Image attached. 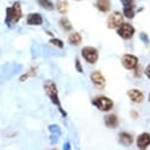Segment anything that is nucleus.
<instances>
[{
    "label": "nucleus",
    "instance_id": "obj_4",
    "mask_svg": "<svg viewBox=\"0 0 150 150\" xmlns=\"http://www.w3.org/2000/svg\"><path fill=\"white\" fill-rule=\"evenodd\" d=\"M82 57L84 58L86 61H88L89 64H95L98 60V51L91 47V46H86L82 50Z\"/></svg>",
    "mask_w": 150,
    "mask_h": 150
},
{
    "label": "nucleus",
    "instance_id": "obj_12",
    "mask_svg": "<svg viewBox=\"0 0 150 150\" xmlns=\"http://www.w3.org/2000/svg\"><path fill=\"white\" fill-rule=\"evenodd\" d=\"M128 97L131 98L132 102H134V103H141L142 100H143V94L140 91V90H136V89H133V90H129L128 93Z\"/></svg>",
    "mask_w": 150,
    "mask_h": 150
},
{
    "label": "nucleus",
    "instance_id": "obj_18",
    "mask_svg": "<svg viewBox=\"0 0 150 150\" xmlns=\"http://www.w3.org/2000/svg\"><path fill=\"white\" fill-rule=\"evenodd\" d=\"M124 15L127 19H133L134 15H135L134 6H124Z\"/></svg>",
    "mask_w": 150,
    "mask_h": 150
},
{
    "label": "nucleus",
    "instance_id": "obj_14",
    "mask_svg": "<svg viewBox=\"0 0 150 150\" xmlns=\"http://www.w3.org/2000/svg\"><path fill=\"white\" fill-rule=\"evenodd\" d=\"M119 141L124 146H131L133 143V136L128 133H120L119 135Z\"/></svg>",
    "mask_w": 150,
    "mask_h": 150
},
{
    "label": "nucleus",
    "instance_id": "obj_26",
    "mask_svg": "<svg viewBox=\"0 0 150 150\" xmlns=\"http://www.w3.org/2000/svg\"><path fill=\"white\" fill-rule=\"evenodd\" d=\"M69 148H71L69 143H65V147H64V149H69Z\"/></svg>",
    "mask_w": 150,
    "mask_h": 150
},
{
    "label": "nucleus",
    "instance_id": "obj_3",
    "mask_svg": "<svg viewBox=\"0 0 150 150\" xmlns=\"http://www.w3.org/2000/svg\"><path fill=\"white\" fill-rule=\"evenodd\" d=\"M93 104H94L99 111H103V112H108V111H110L113 108L112 100L110 98H108V97H104V96L96 97L94 100H93Z\"/></svg>",
    "mask_w": 150,
    "mask_h": 150
},
{
    "label": "nucleus",
    "instance_id": "obj_22",
    "mask_svg": "<svg viewBox=\"0 0 150 150\" xmlns=\"http://www.w3.org/2000/svg\"><path fill=\"white\" fill-rule=\"evenodd\" d=\"M75 67H76V69H77V72H79V73H82V72H83L82 66H81V64H80V60H79L77 58L75 59Z\"/></svg>",
    "mask_w": 150,
    "mask_h": 150
},
{
    "label": "nucleus",
    "instance_id": "obj_24",
    "mask_svg": "<svg viewBox=\"0 0 150 150\" xmlns=\"http://www.w3.org/2000/svg\"><path fill=\"white\" fill-rule=\"evenodd\" d=\"M140 37H141V39L146 43V44H149V38H148V36L147 35H144V34H141L140 35Z\"/></svg>",
    "mask_w": 150,
    "mask_h": 150
},
{
    "label": "nucleus",
    "instance_id": "obj_2",
    "mask_svg": "<svg viewBox=\"0 0 150 150\" xmlns=\"http://www.w3.org/2000/svg\"><path fill=\"white\" fill-rule=\"evenodd\" d=\"M44 89H45V93L46 95L49 96V98L51 99V102L58 106V109H59V111L62 113V115L64 117H66V112L62 110V108H61V104H60V99H59V96H58V89H57V86L56 83L53 82V81H46L45 83H44Z\"/></svg>",
    "mask_w": 150,
    "mask_h": 150
},
{
    "label": "nucleus",
    "instance_id": "obj_23",
    "mask_svg": "<svg viewBox=\"0 0 150 150\" xmlns=\"http://www.w3.org/2000/svg\"><path fill=\"white\" fill-rule=\"evenodd\" d=\"M124 6H134L135 5V0H121Z\"/></svg>",
    "mask_w": 150,
    "mask_h": 150
},
{
    "label": "nucleus",
    "instance_id": "obj_13",
    "mask_svg": "<svg viewBox=\"0 0 150 150\" xmlns=\"http://www.w3.org/2000/svg\"><path fill=\"white\" fill-rule=\"evenodd\" d=\"M96 7H97L100 12L106 13V12H109L110 8H111L110 0H97V2H96Z\"/></svg>",
    "mask_w": 150,
    "mask_h": 150
},
{
    "label": "nucleus",
    "instance_id": "obj_27",
    "mask_svg": "<svg viewBox=\"0 0 150 150\" xmlns=\"http://www.w3.org/2000/svg\"><path fill=\"white\" fill-rule=\"evenodd\" d=\"M149 102H150V95H149Z\"/></svg>",
    "mask_w": 150,
    "mask_h": 150
},
{
    "label": "nucleus",
    "instance_id": "obj_25",
    "mask_svg": "<svg viewBox=\"0 0 150 150\" xmlns=\"http://www.w3.org/2000/svg\"><path fill=\"white\" fill-rule=\"evenodd\" d=\"M146 75H147V76L150 79V64L148 65V67L146 68Z\"/></svg>",
    "mask_w": 150,
    "mask_h": 150
},
{
    "label": "nucleus",
    "instance_id": "obj_15",
    "mask_svg": "<svg viewBox=\"0 0 150 150\" xmlns=\"http://www.w3.org/2000/svg\"><path fill=\"white\" fill-rule=\"evenodd\" d=\"M104 121H105V125H106L108 127H110V128H114V127H117V125H118V118H117L114 114H109V115H106L105 119H104Z\"/></svg>",
    "mask_w": 150,
    "mask_h": 150
},
{
    "label": "nucleus",
    "instance_id": "obj_5",
    "mask_svg": "<svg viewBox=\"0 0 150 150\" xmlns=\"http://www.w3.org/2000/svg\"><path fill=\"white\" fill-rule=\"evenodd\" d=\"M135 30L133 28V25L129 23H121L119 27H118V35L124 39H129L133 37Z\"/></svg>",
    "mask_w": 150,
    "mask_h": 150
},
{
    "label": "nucleus",
    "instance_id": "obj_17",
    "mask_svg": "<svg viewBox=\"0 0 150 150\" xmlns=\"http://www.w3.org/2000/svg\"><path fill=\"white\" fill-rule=\"evenodd\" d=\"M68 40H69V43L72 45H80V43L82 42V37H81V35L79 33H73V34L69 35Z\"/></svg>",
    "mask_w": 150,
    "mask_h": 150
},
{
    "label": "nucleus",
    "instance_id": "obj_9",
    "mask_svg": "<svg viewBox=\"0 0 150 150\" xmlns=\"http://www.w3.org/2000/svg\"><path fill=\"white\" fill-rule=\"evenodd\" d=\"M150 144V135L148 133H143L137 137V147L140 149H146Z\"/></svg>",
    "mask_w": 150,
    "mask_h": 150
},
{
    "label": "nucleus",
    "instance_id": "obj_19",
    "mask_svg": "<svg viewBox=\"0 0 150 150\" xmlns=\"http://www.w3.org/2000/svg\"><path fill=\"white\" fill-rule=\"evenodd\" d=\"M38 4H39L40 7H43L46 11H52L53 7H54L51 0H38Z\"/></svg>",
    "mask_w": 150,
    "mask_h": 150
},
{
    "label": "nucleus",
    "instance_id": "obj_8",
    "mask_svg": "<svg viewBox=\"0 0 150 150\" xmlns=\"http://www.w3.org/2000/svg\"><path fill=\"white\" fill-rule=\"evenodd\" d=\"M121 23H122V15L119 12H114L112 15H110V18L108 20V27L110 29L118 28Z\"/></svg>",
    "mask_w": 150,
    "mask_h": 150
},
{
    "label": "nucleus",
    "instance_id": "obj_1",
    "mask_svg": "<svg viewBox=\"0 0 150 150\" xmlns=\"http://www.w3.org/2000/svg\"><path fill=\"white\" fill-rule=\"evenodd\" d=\"M22 18V8H21V4L19 1L14 2L11 7L6 8V18H5V23L8 27L14 25L15 23H18Z\"/></svg>",
    "mask_w": 150,
    "mask_h": 150
},
{
    "label": "nucleus",
    "instance_id": "obj_10",
    "mask_svg": "<svg viewBox=\"0 0 150 150\" xmlns=\"http://www.w3.org/2000/svg\"><path fill=\"white\" fill-rule=\"evenodd\" d=\"M43 23V18L38 13H31L27 18V24L29 25H40Z\"/></svg>",
    "mask_w": 150,
    "mask_h": 150
},
{
    "label": "nucleus",
    "instance_id": "obj_20",
    "mask_svg": "<svg viewBox=\"0 0 150 150\" xmlns=\"http://www.w3.org/2000/svg\"><path fill=\"white\" fill-rule=\"evenodd\" d=\"M60 25H61V28L64 29V30H66V31H69V30H72V24H71V22L68 21V19H66V18H62V19L60 20Z\"/></svg>",
    "mask_w": 150,
    "mask_h": 150
},
{
    "label": "nucleus",
    "instance_id": "obj_6",
    "mask_svg": "<svg viewBox=\"0 0 150 150\" xmlns=\"http://www.w3.org/2000/svg\"><path fill=\"white\" fill-rule=\"evenodd\" d=\"M122 66L127 69H134L137 66V58L132 54H125L121 59Z\"/></svg>",
    "mask_w": 150,
    "mask_h": 150
},
{
    "label": "nucleus",
    "instance_id": "obj_11",
    "mask_svg": "<svg viewBox=\"0 0 150 150\" xmlns=\"http://www.w3.org/2000/svg\"><path fill=\"white\" fill-rule=\"evenodd\" d=\"M49 129H50V133H51V143L52 144H56L57 142H58V140H59V136H60V134H61V131H60V128H59V126H57V125H51L50 127H49Z\"/></svg>",
    "mask_w": 150,
    "mask_h": 150
},
{
    "label": "nucleus",
    "instance_id": "obj_21",
    "mask_svg": "<svg viewBox=\"0 0 150 150\" xmlns=\"http://www.w3.org/2000/svg\"><path fill=\"white\" fill-rule=\"evenodd\" d=\"M50 43H51V44H53V45H54V46H57V47H59V49H62V47H64V43H62L60 39L52 38V39L50 40Z\"/></svg>",
    "mask_w": 150,
    "mask_h": 150
},
{
    "label": "nucleus",
    "instance_id": "obj_7",
    "mask_svg": "<svg viewBox=\"0 0 150 150\" xmlns=\"http://www.w3.org/2000/svg\"><path fill=\"white\" fill-rule=\"evenodd\" d=\"M90 79H91L93 83L98 89H103L105 87V77L103 76V74L100 72H98V71L93 72L91 75H90Z\"/></svg>",
    "mask_w": 150,
    "mask_h": 150
},
{
    "label": "nucleus",
    "instance_id": "obj_16",
    "mask_svg": "<svg viewBox=\"0 0 150 150\" xmlns=\"http://www.w3.org/2000/svg\"><path fill=\"white\" fill-rule=\"evenodd\" d=\"M57 9L61 14H66L68 11V2L67 0H58L57 1Z\"/></svg>",
    "mask_w": 150,
    "mask_h": 150
}]
</instances>
